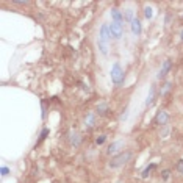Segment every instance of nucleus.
Segmentation results:
<instances>
[{
	"label": "nucleus",
	"instance_id": "1",
	"mask_svg": "<svg viewBox=\"0 0 183 183\" xmlns=\"http://www.w3.org/2000/svg\"><path fill=\"white\" fill-rule=\"evenodd\" d=\"M110 41H111V33H110V25L103 24L99 31V38H97V46L99 50L103 57L108 55V47H110Z\"/></svg>",
	"mask_w": 183,
	"mask_h": 183
},
{
	"label": "nucleus",
	"instance_id": "2",
	"mask_svg": "<svg viewBox=\"0 0 183 183\" xmlns=\"http://www.w3.org/2000/svg\"><path fill=\"white\" fill-rule=\"evenodd\" d=\"M131 157H133V153L130 152V150H125V152H121V153H118V155H114V157L110 160V163H108V166L111 169H118V168H121V166H124V164H127L131 160Z\"/></svg>",
	"mask_w": 183,
	"mask_h": 183
},
{
	"label": "nucleus",
	"instance_id": "3",
	"mask_svg": "<svg viewBox=\"0 0 183 183\" xmlns=\"http://www.w3.org/2000/svg\"><path fill=\"white\" fill-rule=\"evenodd\" d=\"M110 77H111V81L114 83L116 86H121L125 80V74H124V69L121 68L119 63H114L111 70H110Z\"/></svg>",
	"mask_w": 183,
	"mask_h": 183
},
{
	"label": "nucleus",
	"instance_id": "4",
	"mask_svg": "<svg viewBox=\"0 0 183 183\" xmlns=\"http://www.w3.org/2000/svg\"><path fill=\"white\" fill-rule=\"evenodd\" d=\"M110 33H111L113 39H121L124 36V25L119 22H111L110 24Z\"/></svg>",
	"mask_w": 183,
	"mask_h": 183
},
{
	"label": "nucleus",
	"instance_id": "5",
	"mask_svg": "<svg viewBox=\"0 0 183 183\" xmlns=\"http://www.w3.org/2000/svg\"><path fill=\"white\" fill-rule=\"evenodd\" d=\"M124 146H125V142L122 141V139H119V141H114V142H111L108 146V149H107V153L108 155H118L122 149H124Z\"/></svg>",
	"mask_w": 183,
	"mask_h": 183
},
{
	"label": "nucleus",
	"instance_id": "6",
	"mask_svg": "<svg viewBox=\"0 0 183 183\" xmlns=\"http://www.w3.org/2000/svg\"><path fill=\"white\" fill-rule=\"evenodd\" d=\"M130 28H131V33H133V36H141V33H142V25H141V22L139 19H133L131 20V24H130Z\"/></svg>",
	"mask_w": 183,
	"mask_h": 183
},
{
	"label": "nucleus",
	"instance_id": "7",
	"mask_svg": "<svg viewBox=\"0 0 183 183\" xmlns=\"http://www.w3.org/2000/svg\"><path fill=\"white\" fill-rule=\"evenodd\" d=\"M155 122H157L158 125H166L169 122V114L168 111H164V110H161V111H158L157 118H155Z\"/></svg>",
	"mask_w": 183,
	"mask_h": 183
},
{
	"label": "nucleus",
	"instance_id": "8",
	"mask_svg": "<svg viewBox=\"0 0 183 183\" xmlns=\"http://www.w3.org/2000/svg\"><path fill=\"white\" fill-rule=\"evenodd\" d=\"M171 68H172V63H171V60H164L163 61V66H161V69H160V72H158V78H164L166 77V74L171 70Z\"/></svg>",
	"mask_w": 183,
	"mask_h": 183
},
{
	"label": "nucleus",
	"instance_id": "9",
	"mask_svg": "<svg viewBox=\"0 0 183 183\" xmlns=\"http://www.w3.org/2000/svg\"><path fill=\"white\" fill-rule=\"evenodd\" d=\"M110 16H111L113 22H119V24H122V22H124V13H122L121 9H118V8H111V11H110Z\"/></svg>",
	"mask_w": 183,
	"mask_h": 183
},
{
	"label": "nucleus",
	"instance_id": "10",
	"mask_svg": "<svg viewBox=\"0 0 183 183\" xmlns=\"http://www.w3.org/2000/svg\"><path fill=\"white\" fill-rule=\"evenodd\" d=\"M155 97H157V89H155V86H152L150 91H149V94H147V97H146L144 105H146V107H152L153 102H155Z\"/></svg>",
	"mask_w": 183,
	"mask_h": 183
},
{
	"label": "nucleus",
	"instance_id": "11",
	"mask_svg": "<svg viewBox=\"0 0 183 183\" xmlns=\"http://www.w3.org/2000/svg\"><path fill=\"white\" fill-rule=\"evenodd\" d=\"M85 125L88 127V129H91V127L96 125V114H94V113H88L86 118H85Z\"/></svg>",
	"mask_w": 183,
	"mask_h": 183
},
{
	"label": "nucleus",
	"instance_id": "12",
	"mask_svg": "<svg viewBox=\"0 0 183 183\" xmlns=\"http://www.w3.org/2000/svg\"><path fill=\"white\" fill-rule=\"evenodd\" d=\"M69 136H70V144H72V146H74V147H78V146H80V141H81L78 133H77V131H70Z\"/></svg>",
	"mask_w": 183,
	"mask_h": 183
},
{
	"label": "nucleus",
	"instance_id": "13",
	"mask_svg": "<svg viewBox=\"0 0 183 183\" xmlns=\"http://www.w3.org/2000/svg\"><path fill=\"white\" fill-rule=\"evenodd\" d=\"M155 168H157V164H155V163H152V164H149V166H146V169H144V171H142V174H141V177H142V179H147V177H149V175H150V172H152V171H153Z\"/></svg>",
	"mask_w": 183,
	"mask_h": 183
},
{
	"label": "nucleus",
	"instance_id": "14",
	"mask_svg": "<svg viewBox=\"0 0 183 183\" xmlns=\"http://www.w3.org/2000/svg\"><path fill=\"white\" fill-rule=\"evenodd\" d=\"M96 110H97V113H99V114H105V113L108 111V103H107V102H100V103L97 105V108H96Z\"/></svg>",
	"mask_w": 183,
	"mask_h": 183
},
{
	"label": "nucleus",
	"instance_id": "15",
	"mask_svg": "<svg viewBox=\"0 0 183 183\" xmlns=\"http://www.w3.org/2000/svg\"><path fill=\"white\" fill-rule=\"evenodd\" d=\"M171 86H172V83H171V81H166L164 85L161 86V89H160V96H166V94L171 91Z\"/></svg>",
	"mask_w": 183,
	"mask_h": 183
},
{
	"label": "nucleus",
	"instance_id": "16",
	"mask_svg": "<svg viewBox=\"0 0 183 183\" xmlns=\"http://www.w3.org/2000/svg\"><path fill=\"white\" fill-rule=\"evenodd\" d=\"M133 19H135V17H133V9L131 8H127L125 13H124V20H127V22H130V24H131Z\"/></svg>",
	"mask_w": 183,
	"mask_h": 183
},
{
	"label": "nucleus",
	"instance_id": "17",
	"mask_svg": "<svg viewBox=\"0 0 183 183\" xmlns=\"http://www.w3.org/2000/svg\"><path fill=\"white\" fill-rule=\"evenodd\" d=\"M144 16H146V19L150 20L152 16H153V9H152L150 7H146V8H144Z\"/></svg>",
	"mask_w": 183,
	"mask_h": 183
},
{
	"label": "nucleus",
	"instance_id": "18",
	"mask_svg": "<svg viewBox=\"0 0 183 183\" xmlns=\"http://www.w3.org/2000/svg\"><path fill=\"white\" fill-rule=\"evenodd\" d=\"M49 133H50V130H49L47 127H46V129H42V131H41V136H39V142H41V141H44V139H46Z\"/></svg>",
	"mask_w": 183,
	"mask_h": 183
},
{
	"label": "nucleus",
	"instance_id": "19",
	"mask_svg": "<svg viewBox=\"0 0 183 183\" xmlns=\"http://www.w3.org/2000/svg\"><path fill=\"white\" fill-rule=\"evenodd\" d=\"M129 114H130V113H129V110H125V111L119 116V121H121V122H125L127 119H129Z\"/></svg>",
	"mask_w": 183,
	"mask_h": 183
},
{
	"label": "nucleus",
	"instance_id": "20",
	"mask_svg": "<svg viewBox=\"0 0 183 183\" xmlns=\"http://www.w3.org/2000/svg\"><path fill=\"white\" fill-rule=\"evenodd\" d=\"M105 141H107V135H100V136L96 139V144H97V146H100V144H103Z\"/></svg>",
	"mask_w": 183,
	"mask_h": 183
},
{
	"label": "nucleus",
	"instance_id": "21",
	"mask_svg": "<svg viewBox=\"0 0 183 183\" xmlns=\"http://www.w3.org/2000/svg\"><path fill=\"white\" fill-rule=\"evenodd\" d=\"M177 171H179L180 174H183V160H179V163H177Z\"/></svg>",
	"mask_w": 183,
	"mask_h": 183
},
{
	"label": "nucleus",
	"instance_id": "22",
	"mask_svg": "<svg viewBox=\"0 0 183 183\" xmlns=\"http://www.w3.org/2000/svg\"><path fill=\"white\" fill-rule=\"evenodd\" d=\"M0 172H2V177H7V175H8V172H9V168H7V166H3Z\"/></svg>",
	"mask_w": 183,
	"mask_h": 183
},
{
	"label": "nucleus",
	"instance_id": "23",
	"mask_svg": "<svg viewBox=\"0 0 183 183\" xmlns=\"http://www.w3.org/2000/svg\"><path fill=\"white\" fill-rule=\"evenodd\" d=\"M169 174H171V171H163V180H168Z\"/></svg>",
	"mask_w": 183,
	"mask_h": 183
},
{
	"label": "nucleus",
	"instance_id": "24",
	"mask_svg": "<svg viewBox=\"0 0 183 183\" xmlns=\"http://www.w3.org/2000/svg\"><path fill=\"white\" fill-rule=\"evenodd\" d=\"M46 118V107H44V103H42V119Z\"/></svg>",
	"mask_w": 183,
	"mask_h": 183
},
{
	"label": "nucleus",
	"instance_id": "25",
	"mask_svg": "<svg viewBox=\"0 0 183 183\" xmlns=\"http://www.w3.org/2000/svg\"><path fill=\"white\" fill-rule=\"evenodd\" d=\"M169 22H171V16L168 14V16H166V24H169Z\"/></svg>",
	"mask_w": 183,
	"mask_h": 183
},
{
	"label": "nucleus",
	"instance_id": "26",
	"mask_svg": "<svg viewBox=\"0 0 183 183\" xmlns=\"http://www.w3.org/2000/svg\"><path fill=\"white\" fill-rule=\"evenodd\" d=\"M180 39H182V42H183V30L180 31Z\"/></svg>",
	"mask_w": 183,
	"mask_h": 183
}]
</instances>
